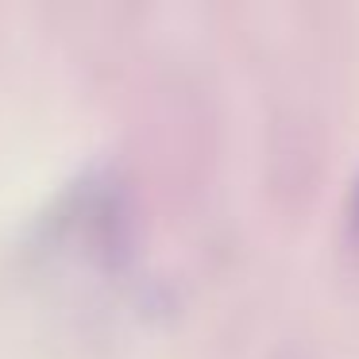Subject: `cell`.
Instances as JSON below:
<instances>
[{
  "instance_id": "cell-1",
  "label": "cell",
  "mask_w": 359,
  "mask_h": 359,
  "mask_svg": "<svg viewBox=\"0 0 359 359\" xmlns=\"http://www.w3.org/2000/svg\"><path fill=\"white\" fill-rule=\"evenodd\" d=\"M355 220H359V197H355Z\"/></svg>"
}]
</instances>
